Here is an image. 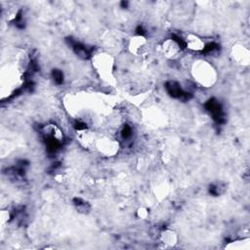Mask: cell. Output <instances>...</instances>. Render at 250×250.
<instances>
[{"mask_svg": "<svg viewBox=\"0 0 250 250\" xmlns=\"http://www.w3.org/2000/svg\"><path fill=\"white\" fill-rule=\"evenodd\" d=\"M194 80L203 87H211L217 80V72L206 61H197L191 67Z\"/></svg>", "mask_w": 250, "mask_h": 250, "instance_id": "1", "label": "cell"}, {"mask_svg": "<svg viewBox=\"0 0 250 250\" xmlns=\"http://www.w3.org/2000/svg\"><path fill=\"white\" fill-rule=\"evenodd\" d=\"M93 66L104 79H109L113 70V59L105 53H100L93 57Z\"/></svg>", "mask_w": 250, "mask_h": 250, "instance_id": "2", "label": "cell"}, {"mask_svg": "<svg viewBox=\"0 0 250 250\" xmlns=\"http://www.w3.org/2000/svg\"><path fill=\"white\" fill-rule=\"evenodd\" d=\"M95 146L100 153L107 157L114 156L119 150V143L115 139L108 136L97 138Z\"/></svg>", "mask_w": 250, "mask_h": 250, "instance_id": "3", "label": "cell"}, {"mask_svg": "<svg viewBox=\"0 0 250 250\" xmlns=\"http://www.w3.org/2000/svg\"><path fill=\"white\" fill-rule=\"evenodd\" d=\"M182 50V44L175 38L166 39L162 43V52L168 59H175Z\"/></svg>", "mask_w": 250, "mask_h": 250, "instance_id": "4", "label": "cell"}, {"mask_svg": "<svg viewBox=\"0 0 250 250\" xmlns=\"http://www.w3.org/2000/svg\"><path fill=\"white\" fill-rule=\"evenodd\" d=\"M147 45L146 38L144 35H134L128 41V50L134 55L142 54Z\"/></svg>", "mask_w": 250, "mask_h": 250, "instance_id": "5", "label": "cell"}, {"mask_svg": "<svg viewBox=\"0 0 250 250\" xmlns=\"http://www.w3.org/2000/svg\"><path fill=\"white\" fill-rule=\"evenodd\" d=\"M231 56L237 63L242 65H247L250 62V52L241 44H236L231 48Z\"/></svg>", "mask_w": 250, "mask_h": 250, "instance_id": "6", "label": "cell"}, {"mask_svg": "<svg viewBox=\"0 0 250 250\" xmlns=\"http://www.w3.org/2000/svg\"><path fill=\"white\" fill-rule=\"evenodd\" d=\"M77 140L82 146H84L85 148H89L95 146L97 137L92 130L86 127L84 129L77 130Z\"/></svg>", "mask_w": 250, "mask_h": 250, "instance_id": "7", "label": "cell"}, {"mask_svg": "<svg viewBox=\"0 0 250 250\" xmlns=\"http://www.w3.org/2000/svg\"><path fill=\"white\" fill-rule=\"evenodd\" d=\"M184 45L190 51L193 52H200L205 50V43L204 41L193 33H188L184 39Z\"/></svg>", "mask_w": 250, "mask_h": 250, "instance_id": "8", "label": "cell"}, {"mask_svg": "<svg viewBox=\"0 0 250 250\" xmlns=\"http://www.w3.org/2000/svg\"><path fill=\"white\" fill-rule=\"evenodd\" d=\"M160 240L163 242L165 245L168 246H173L174 244L177 243L178 236L174 230L171 229H165L161 232L160 234Z\"/></svg>", "mask_w": 250, "mask_h": 250, "instance_id": "9", "label": "cell"}, {"mask_svg": "<svg viewBox=\"0 0 250 250\" xmlns=\"http://www.w3.org/2000/svg\"><path fill=\"white\" fill-rule=\"evenodd\" d=\"M167 89H168V92L173 96V97H176V98H180V97H183L185 96L186 93H184L181 89V87L175 83V82H169L167 84Z\"/></svg>", "mask_w": 250, "mask_h": 250, "instance_id": "10", "label": "cell"}, {"mask_svg": "<svg viewBox=\"0 0 250 250\" xmlns=\"http://www.w3.org/2000/svg\"><path fill=\"white\" fill-rule=\"evenodd\" d=\"M224 189H225V188H224V187L222 186V184H220V183H217V184L211 186V188H210V191H211L213 194H215V195L221 194V193L224 191Z\"/></svg>", "mask_w": 250, "mask_h": 250, "instance_id": "11", "label": "cell"}, {"mask_svg": "<svg viewBox=\"0 0 250 250\" xmlns=\"http://www.w3.org/2000/svg\"><path fill=\"white\" fill-rule=\"evenodd\" d=\"M148 216V210L146 207H140L137 210V217L140 219H146Z\"/></svg>", "mask_w": 250, "mask_h": 250, "instance_id": "12", "label": "cell"}, {"mask_svg": "<svg viewBox=\"0 0 250 250\" xmlns=\"http://www.w3.org/2000/svg\"><path fill=\"white\" fill-rule=\"evenodd\" d=\"M53 74H54L56 82H58V83L62 82V73L60 70H54Z\"/></svg>", "mask_w": 250, "mask_h": 250, "instance_id": "13", "label": "cell"}]
</instances>
